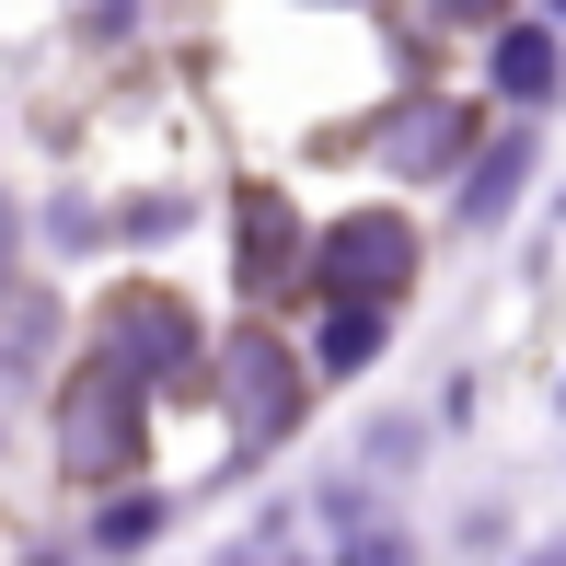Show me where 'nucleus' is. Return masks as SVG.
<instances>
[{"label":"nucleus","instance_id":"3","mask_svg":"<svg viewBox=\"0 0 566 566\" xmlns=\"http://www.w3.org/2000/svg\"><path fill=\"white\" fill-rule=\"evenodd\" d=\"M497 82H509V93H544V82H555V46H544V35H509V46H497Z\"/></svg>","mask_w":566,"mask_h":566},{"label":"nucleus","instance_id":"2","mask_svg":"<svg viewBox=\"0 0 566 566\" xmlns=\"http://www.w3.org/2000/svg\"><path fill=\"white\" fill-rule=\"evenodd\" d=\"M70 462H82V474H116L127 462V405H105V394L70 405Z\"/></svg>","mask_w":566,"mask_h":566},{"label":"nucleus","instance_id":"1","mask_svg":"<svg viewBox=\"0 0 566 566\" xmlns=\"http://www.w3.org/2000/svg\"><path fill=\"white\" fill-rule=\"evenodd\" d=\"M324 266H336V290H358V301H370V290L394 301V277H405V231H381V220H347Z\"/></svg>","mask_w":566,"mask_h":566}]
</instances>
